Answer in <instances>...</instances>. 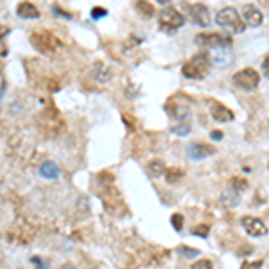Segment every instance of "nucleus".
Returning <instances> with one entry per match:
<instances>
[{"mask_svg":"<svg viewBox=\"0 0 269 269\" xmlns=\"http://www.w3.org/2000/svg\"><path fill=\"white\" fill-rule=\"evenodd\" d=\"M215 22L219 27H223L228 34H240V33H244L246 29V24L244 20L240 18V15L234 7H224L221 9L217 15H215Z\"/></svg>","mask_w":269,"mask_h":269,"instance_id":"f257e3e1","label":"nucleus"},{"mask_svg":"<svg viewBox=\"0 0 269 269\" xmlns=\"http://www.w3.org/2000/svg\"><path fill=\"white\" fill-rule=\"evenodd\" d=\"M212 67L210 63V58L208 54H198L194 56L189 63H185L181 72H183L185 77H189V79H204L206 75H208V70Z\"/></svg>","mask_w":269,"mask_h":269,"instance_id":"f03ea898","label":"nucleus"},{"mask_svg":"<svg viewBox=\"0 0 269 269\" xmlns=\"http://www.w3.org/2000/svg\"><path fill=\"white\" fill-rule=\"evenodd\" d=\"M158 22H160V31H164L165 34H174L176 31L183 27L185 18L179 11H176L174 7L169 5V7L160 11Z\"/></svg>","mask_w":269,"mask_h":269,"instance_id":"7ed1b4c3","label":"nucleus"},{"mask_svg":"<svg viewBox=\"0 0 269 269\" xmlns=\"http://www.w3.org/2000/svg\"><path fill=\"white\" fill-rule=\"evenodd\" d=\"M194 41L201 47H208V49H228L232 45V38L221 33H203L194 38Z\"/></svg>","mask_w":269,"mask_h":269,"instance_id":"20e7f679","label":"nucleus"},{"mask_svg":"<svg viewBox=\"0 0 269 269\" xmlns=\"http://www.w3.org/2000/svg\"><path fill=\"white\" fill-rule=\"evenodd\" d=\"M234 83H235L237 88L246 90V92H251V90H255L257 86H259L260 75L257 74V70L244 68V70H240V72H237V74L234 75Z\"/></svg>","mask_w":269,"mask_h":269,"instance_id":"39448f33","label":"nucleus"},{"mask_svg":"<svg viewBox=\"0 0 269 269\" xmlns=\"http://www.w3.org/2000/svg\"><path fill=\"white\" fill-rule=\"evenodd\" d=\"M240 223H242V228L246 230V234L251 235V237L260 239V237H266V235H268V226L260 219H257V217L244 215V217L240 219Z\"/></svg>","mask_w":269,"mask_h":269,"instance_id":"423d86ee","label":"nucleus"},{"mask_svg":"<svg viewBox=\"0 0 269 269\" xmlns=\"http://www.w3.org/2000/svg\"><path fill=\"white\" fill-rule=\"evenodd\" d=\"M215 153V149L212 145L201 144V142H192V144L187 145V156L190 160H204L212 156Z\"/></svg>","mask_w":269,"mask_h":269,"instance_id":"0eeeda50","label":"nucleus"},{"mask_svg":"<svg viewBox=\"0 0 269 269\" xmlns=\"http://www.w3.org/2000/svg\"><path fill=\"white\" fill-rule=\"evenodd\" d=\"M242 20H244V24L249 25V27H259V25H262V22H264V15H262V11L257 9L253 4H246L244 7H242Z\"/></svg>","mask_w":269,"mask_h":269,"instance_id":"6e6552de","label":"nucleus"},{"mask_svg":"<svg viewBox=\"0 0 269 269\" xmlns=\"http://www.w3.org/2000/svg\"><path fill=\"white\" fill-rule=\"evenodd\" d=\"M190 18L194 20V24L201 25V27H206V25H210V11L208 7L204 4H194L190 5Z\"/></svg>","mask_w":269,"mask_h":269,"instance_id":"1a4fd4ad","label":"nucleus"},{"mask_svg":"<svg viewBox=\"0 0 269 269\" xmlns=\"http://www.w3.org/2000/svg\"><path fill=\"white\" fill-rule=\"evenodd\" d=\"M210 113H212V119L217 120V122H232L235 119L234 111L228 110L226 106L219 104V102H215V101L210 102Z\"/></svg>","mask_w":269,"mask_h":269,"instance_id":"9d476101","label":"nucleus"},{"mask_svg":"<svg viewBox=\"0 0 269 269\" xmlns=\"http://www.w3.org/2000/svg\"><path fill=\"white\" fill-rule=\"evenodd\" d=\"M165 111L169 113L170 119L178 120V122H183V120L189 119L190 115V108L187 104H174V102H170V104L165 106Z\"/></svg>","mask_w":269,"mask_h":269,"instance_id":"9b49d317","label":"nucleus"},{"mask_svg":"<svg viewBox=\"0 0 269 269\" xmlns=\"http://www.w3.org/2000/svg\"><path fill=\"white\" fill-rule=\"evenodd\" d=\"M16 15L24 18V20H36V18H40V11L36 9V5H33L31 2H22L16 7Z\"/></svg>","mask_w":269,"mask_h":269,"instance_id":"f8f14e48","label":"nucleus"},{"mask_svg":"<svg viewBox=\"0 0 269 269\" xmlns=\"http://www.w3.org/2000/svg\"><path fill=\"white\" fill-rule=\"evenodd\" d=\"M239 201H240V192L234 190L232 187H228V189L223 192V196H221V203H223L224 206H228V208H235V206L239 204Z\"/></svg>","mask_w":269,"mask_h":269,"instance_id":"ddd939ff","label":"nucleus"},{"mask_svg":"<svg viewBox=\"0 0 269 269\" xmlns=\"http://www.w3.org/2000/svg\"><path fill=\"white\" fill-rule=\"evenodd\" d=\"M40 176L45 179H56L60 176V169H58V165L54 162H43L40 165Z\"/></svg>","mask_w":269,"mask_h":269,"instance_id":"4468645a","label":"nucleus"},{"mask_svg":"<svg viewBox=\"0 0 269 269\" xmlns=\"http://www.w3.org/2000/svg\"><path fill=\"white\" fill-rule=\"evenodd\" d=\"M147 172H149L153 178H158L160 174H164L165 172V165L164 162H160V160H155V162H151L149 167H147Z\"/></svg>","mask_w":269,"mask_h":269,"instance_id":"2eb2a0df","label":"nucleus"},{"mask_svg":"<svg viewBox=\"0 0 269 269\" xmlns=\"http://www.w3.org/2000/svg\"><path fill=\"white\" fill-rule=\"evenodd\" d=\"M95 75H97V79H99L101 83H106V81H110L111 77L110 70L106 68L102 63H97V65H95Z\"/></svg>","mask_w":269,"mask_h":269,"instance_id":"dca6fc26","label":"nucleus"},{"mask_svg":"<svg viewBox=\"0 0 269 269\" xmlns=\"http://www.w3.org/2000/svg\"><path fill=\"white\" fill-rule=\"evenodd\" d=\"M136 11H138V13H142L145 18H151V16H153V13H155L153 5H151L149 2H145V0H140V2H136Z\"/></svg>","mask_w":269,"mask_h":269,"instance_id":"f3484780","label":"nucleus"},{"mask_svg":"<svg viewBox=\"0 0 269 269\" xmlns=\"http://www.w3.org/2000/svg\"><path fill=\"white\" fill-rule=\"evenodd\" d=\"M179 178H183V170H179V169L165 170V179H167V183H176Z\"/></svg>","mask_w":269,"mask_h":269,"instance_id":"a211bd4d","label":"nucleus"},{"mask_svg":"<svg viewBox=\"0 0 269 269\" xmlns=\"http://www.w3.org/2000/svg\"><path fill=\"white\" fill-rule=\"evenodd\" d=\"M228 187H232V189L237 190V192H242V190L248 187V183H246L244 179H240V178H232V179H230Z\"/></svg>","mask_w":269,"mask_h":269,"instance_id":"6ab92c4d","label":"nucleus"},{"mask_svg":"<svg viewBox=\"0 0 269 269\" xmlns=\"http://www.w3.org/2000/svg\"><path fill=\"white\" fill-rule=\"evenodd\" d=\"M179 253L187 257V259H196L200 255V249H194V248H189V246H181L179 248Z\"/></svg>","mask_w":269,"mask_h":269,"instance_id":"aec40b11","label":"nucleus"},{"mask_svg":"<svg viewBox=\"0 0 269 269\" xmlns=\"http://www.w3.org/2000/svg\"><path fill=\"white\" fill-rule=\"evenodd\" d=\"M170 224H172V228H174L176 232H181V228H183V215L174 214L170 217Z\"/></svg>","mask_w":269,"mask_h":269,"instance_id":"412c9836","label":"nucleus"},{"mask_svg":"<svg viewBox=\"0 0 269 269\" xmlns=\"http://www.w3.org/2000/svg\"><path fill=\"white\" fill-rule=\"evenodd\" d=\"M192 235H196V237H198V235H200V237H208V226H206V224H200V226H194V228H192Z\"/></svg>","mask_w":269,"mask_h":269,"instance_id":"4be33fe9","label":"nucleus"},{"mask_svg":"<svg viewBox=\"0 0 269 269\" xmlns=\"http://www.w3.org/2000/svg\"><path fill=\"white\" fill-rule=\"evenodd\" d=\"M90 15H92V20H101V18H104L108 15V11L102 9V7H94L90 11Z\"/></svg>","mask_w":269,"mask_h":269,"instance_id":"5701e85b","label":"nucleus"},{"mask_svg":"<svg viewBox=\"0 0 269 269\" xmlns=\"http://www.w3.org/2000/svg\"><path fill=\"white\" fill-rule=\"evenodd\" d=\"M172 133L174 134H179V136H183V134H187L190 131V126L189 124H185V126H176V128H172Z\"/></svg>","mask_w":269,"mask_h":269,"instance_id":"b1692460","label":"nucleus"},{"mask_svg":"<svg viewBox=\"0 0 269 269\" xmlns=\"http://www.w3.org/2000/svg\"><path fill=\"white\" fill-rule=\"evenodd\" d=\"M192 269H212V262L210 260H198L196 264H192Z\"/></svg>","mask_w":269,"mask_h":269,"instance_id":"393cba45","label":"nucleus"},{"mask_svg":"<svg viewBox=\"0 0 269 269\" xmlns=\"http://www.w3.org/2000/svg\"><path fill=\"white\" fill-rule=\"evenodd\" d=\"M262 268V262L257 260V262H244V264L240 266V269H260Z\"/></svg>","mask_w":269,"mask_h":269,"instance_id":"a878e982","label":"nucleus"},{"mask_svg":"<svg viewBox=\"0 0 269 269\" xmlns=\"http://www.w3.org/2000/svg\"><path fill=\"white\" fill-rule=\"evenodd\" d=\"M52 13H54V15H58V16H65V18H72V15H70V13H63V11L61 9H58V7H52Z\"/></svg>","mask_w":269,"mask_h":269,"instance_id":"bb28decb","label":"nucleus"},{"mask_svg":"<svg viewBox=\"0 0 269 269\" xmlns=\"http://www.w3.org/2000/svg\"><path fill=\"white\" fill-rule=\"evenodd\" d=\"M33 262L36 264V268L38 269H47V266H45V262L41 259H38V257H33Z\"/></svg>","mask_w":269,"mask_h":269,"instance_id":"cd10ccee","label":"nucleus"},{"mask_svg":"<svg viewBox=\"0 0 269 269\" xmlns=\"http://www.w3.org/2000/svg\"><path fill=\"white\" fill-rule=\"evenodd\" d=\"M262 70H264L266 77H269V56L264 60V63H262Z\"/></svg>","mask_w":269,"mask_h":269,"instance_id":"c85d7f7f","label":"nucleus"},{"mask_svg":"<svg viewBox=\"0 0 269 269\" xmlns=\"http://www.w3.org/2000/svg\"><path fill=\"white\" fill-rule=\"evenodd\" d=\"M5 34H9V27H4V25H0V40H2Z\"/></svg>","mask_w":269,"mask_h":269,"instance_id":"c756f323","label":"nucleus"},{"mask_svg":"<svg viewBox=\"0 0 269 269\" xmlns=\"http://www.w3.org/2000/svg\"><path fill=\"white\" fill-rule=\"evenodd\" d=\"M210 136H212L214 140H223V133H221V131H212Z\"/></svg>","mask_w":269,"mask_h":269,"instance_id":"7c9ffc66","label":"nucleus"},{"mask_svg":"<svg viewBox=\"0 0 269 269\" xmlns=\"http://www.w3.org/2000/svg\"><path fill=\"white\" fill-rule=\"evenodd\" d=\"M0 56H7V50H5V45L2 43V40H0Z\"/></svg>","mask_w":269,"mask_h":269,"instance_id":"2f4dec72","label":"nucleus"},{"mask_svg":"<svg viewBox=\"0 0 269 269\" xmlns=\"http://www.w3.org/2000/svg\"><path fill=\"white\" fill-rule=\"evenodd\" d=\"M60 269H75V268H74V266H72V264H63Z\"/></svg>","mask_w":269,"mask_h":269,"instance_id":"473e14b6","label":"nucleus"},{"mask_svg":"<svg viewBox=\"0 0 269 269\" xmlns=\"http://www.w3.org/2000/svg\"><path fill=\"white\" fill-rule=\"evenodd\" d=\"M156 2H158V4H169L170 0H156Z\"/></svg>","mask_w":269,"mask_h":269,"instance_id":"72a5a7b5","label":"nucleus"},{"mask_svg":"<svg viewBox=\"0 0 269 269\" xmlns=\"http://www.w3.org/2000/svg\"><path fill=\"white\" fill-rule=\"evenodd\" d=\"M266 2H268V4H269V0H266Z\"/></svg>","mask_w":269,"mask_h":269,"instance_id":"f704fd0d","label":"nucleus"}]
</instances>
